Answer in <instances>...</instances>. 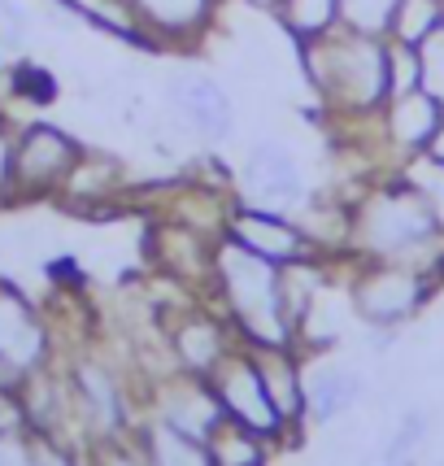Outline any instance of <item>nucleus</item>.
Returning <instances> with one entry per match:
<instances>
[{
	"label": "nucleus",
	"instance_id": "nucleus-1",
	"mask_svg": "<svg viewBox=\"0 0 444 466\" xmlns=\"http://www.w3.org/2000/svg\"><path fill=\"white\" fill-rule=\"evenodd\" d=\"M301 61L309 87L323 96L336 114H379L392 96L388 75V40L358 35L348 26H331L314 40H301Z\"/></svg>",
	"mask_w": 444,
	"mask_h": 466
},
{
	"label": "nucleus",
	"instance_id": "nucleus-2",
	"mask_svg": "<svg viewBox=\"0 0 444 466\" xmlns=\"http://www.w3.org/2000/svg\"><path fill=\"white\" fill-rule=\"evenodd\" d=\"M440 240L444 231L436 223V209L427 205V197L405 175L370 187L362 201L348 209V244L366 262L423 266V258Z\"/></svg>",
	"mask_w": 444,
	"mask_h": 466
},
{
	"label": "nucleus",
	"instance_id": "nucleus-3",
	"mask_svg": "<svg viewBox=\"0 0 444 466\" xmlns=\"http://www.w3.org/2000/svg\"><path fill=\"white\" fill-rule=\"evenodd\" d=\"M214 288L231 314V327L253 349H292V323L283 305V266L248 253L222 236L214 244Z\"/></svg>",
	"mask_w": 444,
	"mask_h": 466
},
{
	"label": "nucleus",
	"instance_id": "nucleus-4",
	"mask_svg": "<svg viewBox=\"0 0 444 466\" xmlns=\"http://www.w3.org/2000/svg\"><path fill=\"white\" fill-rule=\"evenodd\" d=\"M431 297L427 266L414 262H370L353 284V309L370 327H397L414 319Z\"/></svg>",
	"mask_w": 444,
	"mask_h": 466
},
{
	"label": "nucleus",
	"instance_id": "nucleus-5",
	"mask_svg": "<svg viewBox=\"0 0 444 466\" xmlns=\"http://www.w3.org/2000/svg\"><path fill=\"white\" fill-rule=\"evenodd\" d=\"M83 148L66 131L35 122L26 127L18 140H14V162H9V197H44V192H57L66 187L70 170L79 166Z\"/></svg>",
	"mask_w": 444,
	"mask_h": 466
},
{
	"label": "nucleus",
	"instance_id": "nucleus-6",
	"mask_svg": "<svg viewBox=\"0 0 444 466\" xmlns=\"http://www.w3.org/2000/svg\"><path fill=\"white\" fill-rule=\"evenodd\" d=\"M209 384L218 392L227 419L253 427L266 441H275L279 431H288V423L279 419V410L270 406V392H266V384H262V370H257V358H253V353H236V349H231L218 362V370L209 375Z\"/></svg>",
	"mask_w": 444,
	"mask_h": 466
},
{
	"label": "nucleus",
	"instance_id": "nucleus-7",
	"mask_svg": "<svg viewBox=\"0 0 444 466\" xmlns=\"http://www.w3.org/2000/svg\"><path fill=\"white\" fill-rule=\"evenodd\" d=\"M222 227H227L222 236H231V240L244 244L248 253H257V258H266V262H275V266H292V262L314 258V240L305 236V227L292 223L279 209H262V205L236 201L227 209V223Z\"/></svg>",
	"mask_w": 444,
	"mask_h": 466
},
{
	"label": "nucleus",
	"instance_id": "nucleus-8",
	"mask_svg": "<svg viewBox=\"0 0 444 466\" xmlns=\"http://www.w3.org/2000/svg\"><path fill=\"white\" fill-rule=\"evenodd\" d=\"M244 205H262V209H279V214H292L301 209L309 197H305V175L297 153L283 140H257L244 157Z\"/></svg>",
	"mask_w": 444,
	"mask_h": 466
},
{
	"label": "nucleus",
	"instance_id": "nucleus-9",
	"mask_svg": "<svg viewBox=\"0 0 444 466\" xmlns=\"http://www.w3.org/2000/svg\"><path fill=\"white\" fill-rule=\"evenodd\" d=\"M166 101H170V109L209 144H222L231 136V127H236V105H231L227 87H222L214 75H201V70L175 75L170 87H166Z\"/></svg>",
	"mask_w": 444,
	"mask_h": 466
},
{
	"label": "nucleus",
	"instance_id": "nucleus-10",
	"mask_svg": "<svg viewBox=\"0 0 444 466\" xmlns=\"http://www.w3.org/2000/svg\"><path fill=\"white\" fill-rule=\"evenodd\" d=\"M379 118H384L388 144H392L401 157H419V153H427V144L436 140V131H440L444 105L431 101L423 87H414V92L388 96V105L379 109Z\"/></svg>",
	"mask_w": 444,
	"mask_h": 466
},
{
	"label": "nucleus",
	"instance_id": "nucleus-11",
	"mask_svg": "<svg viewBox=\"0 0 444 466\" xmlns=\"http://www.w3.org/2000/svg\"><path fill=\"white\" fill-rule=\"evenodd\" d=\"M126 5L148 31L153 48L205 35V26L214 22V9H218V0H126Z\"/></svg>",
	"mask_w": 444,
	"mask_h": 466
},
{
	"label": "nucleus",
	"instance_id": "nucleus-12",
	"mask_svg": "<svg viewBox=\"0 0 444 466\" xmlns=\"http://www.w3.org/2000/svg\"><path fill=\"white\" fill-rule=\"evenodd\" d=\"M222 419H227V414H222L218 392H214V384L201 380V375H183V380H175V384L162 392V423L179 427V431L197 436V441H205Z\"/></svg>",
	"mask_w": 444,
	"mask_h": 466
},
{
	"label": "nucleus",
	"instance_id": "nucleus-13",
	"mask_svg": "<svg viewBox=\"0 0 444 466\" xmlns=\"http://www.w3.org/2000/svg\"><path fill=\"white\" fill-rule=\"evenodd\" d=\"M44 353V327L18 288L0 284V366H35Z\"/></svg>",
	"mask_w": 444,
	"mask_h": 466
},
{
	"label": "nucleus",
	"instance_id": "nucleus-14",
	"mask_svg": "<svg viewBox=\"0 0 444 466\" xmlns=\"http://www.w3.org/2000/svg\"><path fill=\"white\" fill-rule=\"evenodd\" d=\"M262 384L270 392V406L279 410V419L288 427L305 419V370L292 358V349H253Z\"/></svg>",
	"mask_w": 444,
	"mask_h": 466
},
{
	"label": "nucleus",
	"instance_id": "nucleus-15",
	"mask_svg": "<svg viewBox=\"0 0 444 466\" xmlns=\"http://www.w3.org/2000/svg\"><path fill=\"white\" fill-rule=\"evenodd\" d=\"M170 345H175V353H179L183 370H187V375H201V380H209V375L218 370L222 358L231 353L227 327L214 323L209 314L183 319V323L175 327V336H170Z\"/></svg>",
	"mask_w": 444,
	"mask_h": 466
},
{
	"label": "nucleus",
	"instance_id": "nucleus-16",
	"mask_svg": "<svg viewBox=\"0 0 444 466\" xmlns=\"http://www.w3.org/2000/svg\"><path fill=\"white\" fill-rule=\"evenodd\" d=\"M358 392H362V380L353 370H344V366H318V370L305 375V414L314 423H327V419H336V414H344V410L353 406Z\"/></svg>",
	"mask_w": 444,
	"mask_h": 466
},
{
	"label": "nucleus",
	"instance_id": "nucleus-17",
	"mask_svg": "<svg viewBox=\"0 0 444 466\" xmlns=\"http://www.w3.org/2000/svg\"><path fill=\"white\" fill-rule=\"evenodd\" d=\"M209 458L214 466H266V436H257L253 427L236 423V419H222L209 436Z\"/></svg>",
	"mask_w": 444,
	"mask_h": 466
},
{
	"label": "nucleus",
	"instance_id": "nucleus-18",
	"mask_svg": "<svg viewBox=\"0 0 444 466\" xmlns=\"http://www.w3.org/2000/svg\"><path fill=\"white\" fill-rule=\"evenodd\" d=\"M57 5H66L75 18L92 22V26H101V31H109V35H118V40L126 44H144V48H153V40H148V31L140 26V18L131 14V5L126 0H57Z\"/></svg>",
	"mask_w": 444,
	"mask_h": 466
},
{
	"label": "nucleus",
	"instance_id": "nucleus-19",
	"mask_svg": "<svg viewBox=\"0 0 444 466\" xmlns=\"http://www.w3.org/2000/svg\"><path fill=\"white\" fill-rule=\"evenodd\" d=\"M144 453H148V466H214L205 441H197V436H187V431L170 423H157L148 431Z\"/></svg>",
	"mask_w": 444,
	"mask_h": 466
},
{
	"label": "nucleus",
	"instance_id": "nucleus-20",
	"mask_svg": "<svg viewBox=\"0 0 444 466\" xmlns=\"http://www.w3.org/2000/svg\"><path fill=\"white\" fill-rule=\"evenodd\" d=\"M440 22H444V0H401V5H397V14H392V31H388V40L419 48V44L440 26Z\"/></svg>",
	"mask_w": 444,
	"mask_h": 466
},
{
	"label": "nucleus",
	"instance_id": "nucleus-21",
	"mask_svg": "<svg viewBox=\"0 0 444 466\" xmlns=\"http://www.w3.org/2000/svg\"><path fill=\"white\" fill-rule=\"evenodd\" d=\"M79 388L83 397L92 401V419H96V427H105V431H114V427L126 419V410H122V397H118V384L109 380V370H101V366H83L79 370Z\"/></svg>",
	"mask_w": 444,
	"mask_h": 466
},
{
	"label": "nucleus",
	"instance_id": "nucleus-22",
	"mask_svg": "<svg viewBox=\"0 0 444 466\" xmlns=\"http://www.w3.org/2000/svg\"><path fill=\"white\" fill-rule=\"evenodd\" d=\"M340 14V0H283L279 5V22L297 35V40H314L336 26Z\"/></svg>",
	"mask_w": 444,
	"mask_h": 466
},
{
	"label": "nucleus",
	"instance_id": "nucleus-23",
	"mask_svg": "<svg viewBox=\"0 0 444 466\" xmlns=\"http://www.w3.org/2000/svg\"><path fill=\"white\" fill-rule=\"evenodd\" d=\"M397 5H401V0H340L336 26H348V31H358V35H379V40H388Z\"/></svg>",
	"mask_w": 444,
	"mask_h": 466
},
{
	"label": "nucleus",
	"instance_id": "nucleus-24",
	"mask_svg": "<svg viewBox=\"0 0 444 466\" xmlns=\"http://www.w3.org/2000/svg\"><path fill=\"white\" fill-rule=\"evenodd\" d=\"M405 179L427 197V205L436 209V223H440V231H444V166L436 162V157L419 153V157L405 162Z\"/></svg>",
	"mask_w": 444,
	"mask_h": 466
},
{
	"label": "nucleus",
	"instance_id": "nucleus-25",
	"mask_svg": "<svg viewBox=\"0 0 444 466\" xmlns=\"http://www.w3.org/2000/svg\"><path fill=\"white\" fill-rule=\"evenodd\" d=\"M419 87L444 105V22L419 44Z\"/></svg>",
	"mask_w": 444,
	"mask_h": 466
},
{
	"label": "nucleus",
	"instance_id": "nucleus-26",
	"mask_svg": "<svg viewBox=\"0 0 444 466\" xmlns=\"http://www.w3.org/2000/svg\"><path fill=\"white\" fill-rule=\"evenodd\" d=\"M26 35H31V14L22 9L18 0H0V57L22 53Z\"/></svg>",
	"mask_w": 444,
	"mask_h": 466
},
{
	"label": "nucleus",
	"instance_id": "nucleus-27",
	"mask_svg": "<svg viewBox=\"0 0 444 466\" xmlns=\"http://www.w3.org/2000/svg\"><path fill=\"white\" fill-rule=\"evenodd\" d=\"M423 427H427L423 414H409V419L401 423V431H397V441H392V449H388V458H392V462H405V449H414V445H419Z\"/></svg>",
	"mask_w": 444,
	"mask_h": 466
},
{
	"label": "nucleus",
	"instance_id": "nucleus-28",
	"mask_svg": "<svg viewBox=\"0 0 444 466\" xmlns=\"http://www.w3.org/2000/svg\"><path fill=\"white\" fill-rule=\"evenodd\" d=\"M9 162H14V136L0 127V201L9 197Z\"/></svg>",
	"mask_w": 444,
	"mask_h": 466
},
{
	"label": "nucleus",
	"instance_id": "nucleus-29",
	"mask_svg": "<svg viewBox=\"0 0 444 466\" xmlns=\"http://www.w3.org/2000/svg\"><path fill=\"white\" fill-rule=\"evenodd\" d=\"M96 466H148V453H126V449H109Z\"/></svg>",
	"mask_w": 444,
	"mask_h": 466
},
{
	"label": "nucleus",
	"instance_id": "nucleus-30",
	"mask_svg": "<svg viewBox=\"0 0 444 466\" xmlns=\"http://www.w3.org/2000/svg\"><path fill=\"white\" fill-rule=\"evenodd\" d=\"M31 458H35V466H70V458L57 453V449H44V453H31Z\"/></svg>",
	"mask_w": 444,
	"mask_h": 466
},
{
	"label": "nucleus",
	"instance_id": "nucleus-31",
	"mask_svg": "<svg viewBox=\"0 0 444 466\" xmlns=\"http://www.w3.org/2000/svg\"><path fill=\"white\" fill-rule=\"evenodd\" d=\"M427 157H436L444 166V122H440V131H436V140L427 144Z\"/></svg>",
	"mask_w": 444,
	"mask_h": 466
},
{
	"label": "nucleus",
	"instance_id": "nucleus-32",
	"mask_svg": "<svg viewBox=\"0 0 444 466\" xmlns=\"http://www.w3.org/2000/svg\"><path fill=\"white\" fill-rule=\"evenodd\" d=\"M244 5H253V9H270V14H279L283 0H244Z\"/></svg>",
	"mask_w": 444,
	"mask_h": 466
}]
</instances>
